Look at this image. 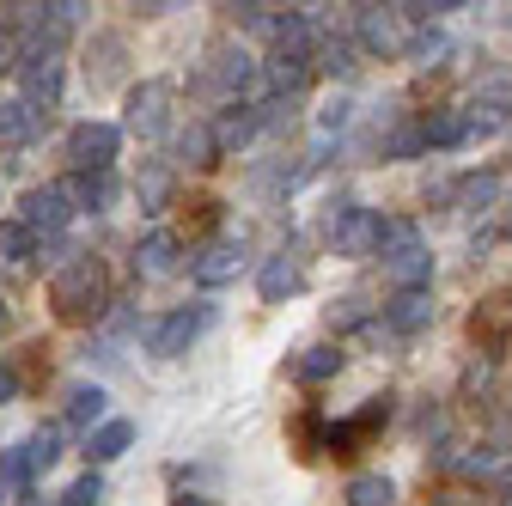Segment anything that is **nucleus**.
Returning a JSON list of instances; mask_svg holds the SVG:
<instances>
[{
    "label": "nucleus",
    "instance_id": "1",
    "mask_svg": "<svg viewBox=\"0 0 512 506\" xmlns=\"http://www.w3.org/2000/svg\"><path fill=\"white\" fill-rule=\"evenodd\" d=\"M49 305H55V318H68V324H98L104 318V305H110V275L98 257H68L55 269L49 281Z\"/></svg>",
    "mask_w": 512,
    "mask_h": 506
},
{
    "label": "nucleus",
    "instance_id": "2",
    "mask_svg": "<svg viewBox=\"0 0 512 506\" xmlns=\"http://www.w3.org/2000/svg\"><path fill=\"white\" fill-rule=\"evenodd\" d=\"M384 275H391L403 293H421L433 281V250L421 244V232L409 220H391L384 226Z\"/></svg>",
    "mask_w": 512,
    "mask_h": 506
},
{
    "label": "nucleus",
    "instance_id": "3",
    "mask_svg": "<svg viewBox=\"0 0 512 506\" xmlns=\"http://www.w3.org/2000/svg\"><path fill=\"white\" fill-rule=\"evenodd\" d=\"M354 43L366 49V55H409L415 49V19L403 13V7H360L354 13Z\"/></svg>",
    "mask_w": 512,
    "mask_h": 506
},
{
    "label": "nucleus",
    "instance_id": "4",
    "mask_svg": "<svg viewBox=\"0 0 512 506\" xmlns=\"http://www.w3.org/2000/svg\"><path fill=\"white\" fill-rule=\"evenodd\" d=\"M208 324H214V305H208V299H196V305H177L171 318H159V324L147 330V354H153V360H177V354H183L189 342H196Z\"/></svg>",
    "mask_w": 512,
    "mask_h": 506
},
{
    "label": "nucleus",
    "instance_id": "5",
    "mask_svg": "<svg viewBox=\"0 0 512 506\" xmlns=\"http://www.w3.org/2000/svg\"><path fill=\"white\" fill-rule=\"evenodd\" d=\"M116 147H122V129H116V122H80V129L68 135V165H74L80 177L110 171V165H116Z\"/></svg>",
    "mask_w": 512,
    "mask_h": 506
},
{
    "label": "nucleus",
    "instance_id": "6",
    "mask_svg": "<svg viewBox=\"0 0 512 506\" xmlns=\"http://www.w3.org/2000/svg\"><path fill=\"white\" fill-rule=\"evenodd\" d=\"M384 226H391V220H378L372 208H348L336 226H330V244H336V257H378V250H384Z\"/></svg>",
    "mask_w": 512,
    "mask_h": 506
},
{
    "label": "nucleus",
    "instance_id": "7",
    "mask_svg": "<svg viewBox=\"0 0 512 506\" xmlns=\"http://www.w3.org/2000/svg\"><path fill=\"white\" fill-rule=\"evenodd\" d=\"M384 421H391V397H366V409H360L354 421L324 427V452H330V458H354V452L366 446V439H372Z\"/></svg>",
    "mask_w": 512,
    "mask_h": 506
},
{
    "label": "nucleus",
    "instance_id": "8",
    "mask_svg": "<svg viewBox=\"0 0 512 506\" xmlns=\"http://www.w3.org/2000/svg\"><path fill=\"white\" fill-rule=\"evenodd\" d=\"M37 238H55L61 226H68L74 220V189L68 183H43V189H31V196H25V214H19Z\"/></svg>",
    "mask_w": 512,
    "mask_h": 506
},
{
    "label": "nucleus",
    "instance_id": "9",
    "mask_svg": "<svg viewBox=\"0 0 512 506\" xmlns=\"http://www.w3.org/2000/svg\"><path fill=\"white\" fill-rule=\"evenodd\" d=\"M171 122V80H141L128 92V129L135 135H159Z\"/></svg>",
    "mask_w": 512,
    "mask_h": 506
},
{
    "label": "nucleus",
    "instance_id": "10",
    "mask_svg": "<svg viewBox=\"0 0 512 506\" xmlns=\"http://www.w3.org/2000/svg\"><path fill=\"white\" fill-rule=\"evenodd\" d=\"M238 269H244V244H238V238H214L202 257L189 263L196 287H226V281H238Z\"/></svg>",
    "mask_w": 512,
    "mask_h": 506
},
{
    "label": "nucleus",
    "instance_id": "11",
    "mask_svg": "<svg viewBox=\"0 0 512 506\" xmlns=\"http://www.w3.org/2000/svg\"><path fill=\"white\" fill-rule=\"evenodd\" d=\"M299 287H305V269H299L293 250H275V257L263 263V275H256V293H263L269 305H281V299L299 293Z\"/></svg>",
    "mask_w": 512,
    "mask_h": 506
},
{
    "label": "nucleus",
    "instance_id": "12",
    "mask_svg": "<svg viewBox=\"0 0 512 506\" xmlns=\"http://www.w3.org/2000/svg\"><path fill=\"white\" fill-rule=\"evenodd\" d=\"M177 250H183V244H177V232L153 226V232L135 244V269H141L147 281H159V275H171V269H177Z\"/></svg>",
    "mask_w": 512,
    "mask_h": 506
},
{
    "label": "nucleus",
    "instance_id": "13",
    "mask_svg": "<svg viewBox=\"0 0 512 506\" xmlns=\"http://www.w3.org/2000/svg\"><path fill=\"white\" fill-rule=\"evenodd\" d=\"M256 129H263V110L256 104H226L220 122H214V141H220V153H238Z\"/></svg>",
    "mask_w": 512,
    "mask_h": 506
},
{
    "label": "nucleus",
    "instance_id": "14",
    "mask_svg": "<svg viewBox=\"0 0 512 506\" xmlns=\"http://www.w3.org/2000/svg\"><path fill=\"white\" fill-rule=\"evenodd\" d=\"M433 293L421 287V293H397L391 305H384V324H391V330H403V336H415V330H427L433 324Z\"/></svg>",
    "mask_w": 512,
    "mask_h": 506
},
{
    "label": "nucleus",
    "instance_id": "15",
    "mask_svg": "<svg viewBox=\"0 0 512 506\" xmlns=\"http://www.w3.org/2000/svg\"><path fill=\"white\" fill-rule=\"evenodd\" d=\"M269 86L281 92V98H293V92H305V80H311V55L305 49H275V61H269Z\"/></svg>",
    "mask_w": 512,
    "mask_h": 506
},
{
    "label": "nucleus",
    "instance_id": "16",
    "mask_svg": "<svg viewBox=\"0 0 512 506\" xmlns=\"http://www.w3.org/2000/svg\"><path fill=\"white\" fill-rule=\"evenodd\" d=\"M61 98V61L55 55H31V68H25V104H55Z\"/></svg>",
    "mask_w": 512,
    "mask_h": 506
},
{
    "label": "nucleus",
    "instance_id": "17",
    "mask_svg": "<svg viewBox=\"0 0 512 506\" xmlns=\"http://www.w3.org/2000/svg\"><path fill=\"white\" fill-rule=\"evenodd\" d=\"M128 439H135V421H98V427L86 433V458H92V464H110V458L128 452Z\"/></svg>",
    "mask_w": 512,
    "mask_h": 506
},
{
    "label": "nucleus",
    "instance_id": "18",
    "mask_svg": "<svg viewBox=\"0 0 512 506\" xmlns=\"http://www.w3.org/2000/svg\"><path fill=\"white\" fill-rule=\"evenodd\" d=\"M208 80H214L220 92H244V86L256 80V61H250L244 49H220V55H214V68H208Z\"/></svg>",
    "mask_w": 512,
    "mask_h": 506
},
{
    "label": "nucleus",
    "instance_id": "19",
    "mask_svg": "<svg viewBox=\"0 0 512 506\" xmlns=\"http://www.w3.org/2000/svg\"><path fill=\"white\" fill-rule=\"evenodd\" d=\"M464 135H476L464 110H433V116L421 122V141H427V147H458Z\"/></svg>",
    "mask_w": 512,
    "mask_h": 506
},
{
    "label": "nucleus",
    "instance_id": "20",
    "mask_svg": "<svg viewBox=\"0 0 512 506\" xmlns=\"http://www.w3.org/2000/svg\"><path fill=\"white\" fill-rule=\"evenodd\" d=\"M55 458H61V427H37V433L25 439V470H31V482H37L43 470H55Z\"/></svg>",
    "mask_w": 512,
    "mask_h": 506
},
{
    "label": "nucleus",
    "instance_id": "21",
    "mask_svg": "<svg viewBox=\"0 0 512 506\" xmlns=\"http://www.w3.org/2000/svg\"><path fill=\"white\" fill-rule=\"evenodd\" d=\"M104 403H110L104 385H74V391H68V427H86V433H92V421L104 415Z\"/></svg>",
    "mask_w": 512,
    "mask_h": 506
},
{
    "label": "nucleus",
    "instance_id": "22",
    "mask_svg": "<svg viewBox=\"0 0 512 506\" xmlns=\"http://www.w3.org/2000/svg\"><path fill=\"white\" fill-rule=\"evenodd\" d=\"M177 147H183V159H189V165H220V141H214L208 122H189V129L177 135Z\"/></svg>",
    "mask_w": 512,
    "mask_h": 506
},
{
    "label": "nucleus",
    "instance_id": "23",
    "mask_svg": "<svg viewBox=\"0 0 512 506\" xmlns=\"http://www.w3.org/2000/svg\"><path fill=\"white\" fill-rule=\"evenodd\" d=\"M37 257V232L25 220H0V263H25Z\"/></svg>",
    "mask_w": 512,
    "mask_h": 506
},
{
    "label": "nucleus",
    "instance_id": "24",
    "mask_svg": "<svg viewBox=\"0 0 512 506\" xmlns=\"http://www.w3.org/2000/svg\"><path fill=\"white\" fill-rule=\"evenodd\" d=\"M135 196H141V214H165V202H171V171L165 165H147L141 183H135Z\"/></svg>",
    "mask_w": 512,
    "mask_h": 506
},
{
    "label": "nucleus",
    "instance_id": "25",
    "mask_svg": "<svg viewBox=\"0 0 512 506\" xmlns=\"http://www.w3.org/2000/svg\"><path fill=\"white\" fill-rule=\"evenodd\" d=\"M74 196H80V208H92V214H104L110 202H116V177L110 171H92V177H80V183H68Z\"/></svg>",
    "mask_w": 512,
    "mask_h": 506
},
{
    "label": "nucleus",
    "instance_id": "26",
    "mask_svg": "<svg viewBox=\"0 0 512 506\" xmlns=\"http://www.w3.org/2000/svg\"><path fill=\"white\" fill-rule=\"evenodd\" d=\"M391 500H397L391 476H354L348 482V506H391Z\"/></svg>",
    "mask_w": 512,
    "mask_h": 506
},
{
    "label": "nucleus",
    "instance_id": "27",
    "mask_svg": "<svg viewBox=\"0 0 512 506\" xmlns=\"http://www.w3.org/2000/svg\"><path fill=\"white\" fill-rule=\"evenodd\" d=\"M342 372V348H305V360H299V378H305V385H324V378H336Z\"/></svg>",
    "mask_w": 512,
    "mask_h": 506
},
{
    "label": "nucleus",
    "instance_id": "28",
    "mask_svg": "<svg viewBox=\"0 0 512 506\" xmlns=\"http://www.w3.org/2000/svg\"><path fill=\"white\" fill-rule=\"evenodd\" d=\"M37 129V104L13 98V104H0V141H25Z\"/></svg>",
    "mask_w": 512,
    "mask_h": 506
},
{
    "label": "nucleus",
    "instance_id": "29",
    "mask_svg": "<svg viewBox=\"0 0 512 506\" xmlns=\"http://www.w3.org/2000/svg\"><path fill=\"white\" fill-rule=\"evenodd\" d=\"M458 202H464V208H494V202H500V177H494V171L464 177V183H458Z\"/></svg>",
    "mask_w": 512,
    "mask_h": 506
},
{
    "label": "nucleus",
    "instance_id": "30",
    "mask_svg": "<svg viewBox=\"0 0 512 506\" xmlns=\"http://www.w3.org/2000/svg\"><path fill=\"white\" fill-rule=\"evenodd\" d=\"M317 68H324V74H336V80H348V74H354V43H348V37L324 43V49H317Z\"/></svg>",
    "mask_w": 512,
    "mask_h": 506
},
{
    "label": "nucleus",
    "instance_id": "31",
    "mask_svg": "<svg viewBox=\"0 0 512 506\" xmlns=\"http://www.w3.org/2000/svg\"><path fill=\"white\" fill-rule=\"evenodd\" d=\"M98 500H104V482H98V470H92V476H80L68 494H61V506H98Z\"/></svg>",
    "mask_w": 512,
    "mask_h": 506
},
{
    "label": "nucleus",
    "instance_id": "32",
    "mask_svg": "<svg viewBox=\"0 0 512 506\" xmlns=\"http://www.w3.org/2000/svg\"><path fill=\"white\" fill-rule=\"evenodd\" d=\"M348 122H354V104H348V98H336V104H324V116H317V129H324V135H342Z\"/></svg>",
    "mask_w": 512,
    "mask_h": 506
},
{
    "label": "nucleus",
    "instance_id": "33",
    "mask_svg": "<svg viewBox=\"0 0 512 506\" xmlns=\"http://www.w3.org/2000/svg\"><path fill=\"white\" fill-rule=\"evenodd\" d=\"M360 318H366V299H354V293L330 305V324H360Z\"/></svg>",
    "mask_w": 512,
    "mask_h": 506
},
{
    "label": "nucleus",
    "instance_id": "34",
    "mask_svg": "<svg viewBox=\"0 0 512 506\" xmlns=\"http://www.w3.org/2000/svg\"><path fill=\"white\" fill-rule=\"evenodd\" d=\"M13 397H19V372L0 360V403H13Z\"/></svg>",
    "mask_w": 512,
    "mask_h": 506
},
{
    "label": "nucleus",
    "instance_id": "35",
    "mask_svg": "<svg viewBox=\"0 0 512 506\" xmlns=\"http://www.w3.org/2000/svg\"><path fill=\"white\" fill-rule=\"evenodd\" d=\"M171 506H220V500H208V494H177Z\"/></svg>",
    "mask_w": 512,
    "mask_h": 506
},
{
    "label": "nucleus",
    "instance_id": "36",
    "mask_svg": "<svg viewBox=\"0 0 512 506\" xmlns=\"http://www.w3.org/2000/svg\"><path fill=\"white\" fill-rule=\"evenodd\" d=\"M0 330H7V299H0Z\"/></svg>",
    "mask_w": 512,
    "mask_h": 506
},
{
    "label": "nucleus",
    "instance_id": "37",
    "mask_svg": "<svg viewBox=\"0 0 512 506\" xmlns=\"http://www.w3.org/2000/svg\"><path fill=\"white\" fill-rule=\"evenodd\" d=\"M0 506H7V482H0Z\"/></svg>",
    "mask_w": 512,
    "mask_h": 506
},
{
    "label": "nucleus",
    "instance_id": "38",
    "mask_svg": "<svg viewBox=\"0 0 512 506\" xmlns=\"http://www.w3.org/2000/svg\"><path fill=\"white\" fill-rule=\"evenodd\" d=\"M506 232H512V208H506Z\"/></svg>",
    "mask_w": 512,
    "mask_h": 506
},
{
    "label": "nucleus",
    "instance_id": "39",
    "mask_svg": "<svg viewBox=\"0 0 512 506\" xmlns=\"http://www.w3.org/2000/svg\"><path fill=\"white\" fill-rule=\"evenodd\" d=\"M500 506H512V494H506V500H500Z\"/></svg>",
    "mask_w": 512,
    "mask_h": 506
}]
</instances>
